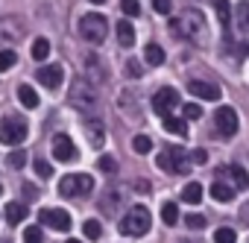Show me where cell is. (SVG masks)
Wrapping results in <instances>:
<instances>
[{"instance_id":"6da1fadb","label":"cell","mask_w":249,"mask_h":243,"mask_svg":"<svg viewBox=\"0 0 249 243\" xmlns=\"http://www.w3.org/2000/svg\"><path fill=\"white\" fill-rule=\"evenodd\" d=\"M170 30L173 35L185 38V41H194V44H202L205 35H208V24H205V15L196 12V9H185L179 18L170 21Z\"/></svg>"},{"instance_id":"7a4b0ae2","label":"cell","mask_w":249,"mask_h":243,"mask_svg":"<svg viewBox=\"0 0 249 243\" xmlns=\"http://www.w3.org/2000/svg\"><path fill=\"white\" fill-rule=\"evenodd\" d=\"M150 226H153V217H150V211L144 205H132L129 214L120 220V231L126 237H144L150 231Z\"/></svg>"},{"instance_id":"3957f363","label":"cell","mask_w":249,"mask_h":243,"mask_svg":"<svg viewBox=\"0 0 249 243\" xmlns=\"http://www.w3.org/2000/svg\"><path fill=\"white\" fill-rule=\"evenodd\" d=\"M30 135V126H27V120L21 114H9L0 120V144H6V147H18L24 144Z\"/></svg>"},{"instance_id":"277c9868","label":"cell","mask_w":249,"mask_h":243,"mask_svg":"<svg viewBox=\"0 0 249 243\" xmlns=\"http://www.w3.org/2000/svg\"><path fill=\"white\" fill-rule=\"evenodd\" d=\"M94 191V179L88 173H71L59 179V196L73 199V196H88Z\"/></svg>"},{"instance_id":"5b68a950","label":"cell","mask_w":249,"mask_h":243,"mask_svg":"<svg viewBox=\"0 0 249 243\" xmlns=\"http://www.w3.org/2000/svg\"><path fill=\"white\" fill-rule=\"evenodd\" d=\"M79 33H82V38L91 41V44L106 41V33H108V21H106V15H100V12H88V15H82V18H79Z\"/></svg>"},{"instance_id":"8992f818","label":"cell","mask_w":249,"mask_h":243,"mask_svg":"<svg viewBox=\"0 0 249 243\" xmlns=\"http://www.w3.org/2000/svg\"><path fill=\"white\" fill-rule=\"evenodd\" d=\"M156 164L164 170V173H188V153L182 147H164L156 158Z\"/></svg>"},{"instance_id":"52a82bcc","label":"cell","mask_w":249,"mask_h":243,"mask_svg":"<svg viewBox=\"0 0 249 243\" xmlns=\"http://www.w3.org/2000/svg\"><path fill=\"white\" fill-rule=\"evenodd\" d=\"M71 105L79 108V111H91V108L97 105V91H94V85L85 82V79H76L73 88H71Z\"/></svg>"},{"instance_id":"ba28073f","label":"cell","mask_w":249,"mask_h":243,"mask_svg":"<svg viewBox=\"0 0 249 243\" xmlns=\"http://www.w3.org/2000/svg\"><path fill=\"white\" fill-rule=\"evenodd\" d=\"M214 123H217V129H220L223 138H231L237 132V111L231 105H220L214 111Z\"/></svg>"},{"instance_id":"9c48e42d","label":"cell","mask_w":249,"mask_h":243,"mask_svg":"<svg viewBox=\"0 0 249 243\" xmlns=\"http://www.w3.org/2000/svg\"><path fill=\"white\" fill-rule=\"evenodd\" d=\"M38 220H41V226L56 228V231H68L71 228V214L62 211V208H41L38 211Z\"/></svg>"},{"instance_id":"30bf717a","label":"cell","mask_w":249,"mask_h":243,"mask_svg":"<svg viewBox=\"0 0 249 243\" xmlns=\"http://www.w3.org/2000/svg\"><path fill=\"white\" fill-rule=\"evenodd\" d=\"M179 105V91L176 88H159L156 91V97H153V108L164 117V114H170V108H176Z\"/></svg>"},{"instance_id":"8fae6325","label":"cell","mask_w":249,"mask_h":243,"mask_svg":"<svg viewBox=\"0 0 249 243\" xmlns=\"http://www.w3.org/2000/svg\"><path fill=\"white\" fill-rule=\"evenodd\" d=\"M36 76H38V82L44 88H59L62 79H65V70H62V65H41Z\"/></svg>"},{"instance_id":"7c38bea8","label":"cell","mask_w":249,"mask_h":243,"mask_svg":"<svg viewBox=\"0 0 249 243\" xmlns=\"http://www.w3.org/2000/svg\"><path fill=\"white\" fill-rule=\"evenodd\" d=\"M53 158L56 161H73L76 158V147H73L71 135H56L53 138Z\"/></svg>"},{"instance_id":"4fadbf2b","label":"cell","mask_w":249,"mask_h":243,"mask_svg":"<svg viewBox=\"0 0 249 243\" xmlns=\"http://www.w3.org/2000/svg\"><path fill=\"white\" fill-rule=\"evenodd\" d=\"M214 9H217V21L223 30V41H231V3L229 0H211Z\"/></svg>"},{"instance_id":"5bb4252c","label":"cell","mask_w":249,"mask_h":243,"mask_svg":"<svg viewBox=\"0 0 249 243\" xmlns=\"http://www.w3.org/2000/svg\"><path fill=\"white\" fill-rule=\"evenodd\" d=\"M188 91H191L194 97H202V100H211V103L223 97V91H220L214 82H202V79H191V82H188Z\"/></svg>"},{"instance_id":"9a60e30c","label":"cell","mask_w":249,"mask_h":243,"mask_svg":"<svg viewBox=\"0 0 249 243\" xmlns=\"http://www.w3.org/2000/svg\"><path fill=\"white\" fill-rule=\"evenodd\" d=\"M220 176H229L234 191H246V188H249V176H246V170H243L240 164H229V167H223Z\"/></svg>"},{"instance_id":"2e32d148","label":"cell","mask_w":249,"mask_h":243,"mask_svg":"<svg viewBox=\"0 0 249 243\" xmlns=\"http://www.w3.org/2000/svg\"><path fill=\"white\" fill-rule=\"evenodd\" d=\"M85 132H88L91 147H94V150H100V147H103V141H106V126L100 123V120H85Z\"/></svg>"},{"instance_id":"e0dca14e","label":"cell","mask_w":249,"mask_h":243,"mask_svg":"<svg viewBox=\"0 0 249 243\" xmlns=\"http://www.w3.org/2000/svg\"><path fill=\"white\" fill-rule=\"evenodd\" d=\"M27 214H30V208H27L24 202H12V205H6V220H9V226L24 223V220H27Z\"/></svg>"},{"instance_id":"ac0fdd59","label":"cell","mask_w":249,"mask_h":243,"mask_svg":"<svg viewBox=\"0 0 249 243\" xmlns=\"http://www.w3.org/2000/svg\"><path fill=\"white\" fill-rule=\"evenodd\" d=\"M18 100H21L24 108H38V103H41L36 88H30V85H18Z\"/></svg>"},{"instance_id":"d6986e66","label":"cell","mask_w":249,"mask_h":243,"mask_svg":"<svg viewBox=\"0 0 249 243\" xmlns=\"http://www.w3.org/2000/svg\"><path fill=\"white\" fill-rule=\"evenodd\" d=\"M211 196L217 202H229V199H234V188L229 182H211Z\"/></svg>"},{"instance_id":"ffe728a7","label":"cell","mask_w":249,"mask_h":243,"mask_svg":"<svg viewBox=\"0 0 249 243\" xmlns=\"http://www.w3.org/2000/svg\"><path fill=\"white\" fill-rule=\"evenodd\" d=\"M117 41L123 47H132L135 44V30H132L129 21H117Z\"/></svg>"},{"instance_id":"44dd1931","label":"cell","mask_w":249,"mask_h":243,"mask_svg":"<svg viewBox=\"0 0 249 243\" xmlns=\"http://www.w3.org/2000/svg\"><path fill=\"white\" fill-rule=\"evenodd\" d=\"M164 129L173 132V135H188V120L173 117V114H164Z\"/></svg>"},{"instance_id":"7402d4cb","label":"cell","mask_w":249,"mask_h":243,"mask_svg":"<svg viewBox=\"0 0 249 243\" xmlns=\"http://www.w3.org/2000/svg\"><path fill=\"white\" fill-rule=\"evenodd\" d=\"M144 59H147V65L159 68V65H164V50H161L159 44H147V47H144Z\"/></svg>"},{"instance_id":"603a6c76","label":"cell","mask_w":249,"mask_h":243,"mask_svg":"<svg viewBox=\"0 0 249 243\" xmlns=\"http://www.w3.org/2000/svg\"><path fill=\"white\" fill-rule=\"evenodd\" d=\"M182 199L191 202V205H196V202L202 199V185H199V182H188V185L182 188Z\"/></svg>"},{"instance_id":"cb8c5ba5","label":"cell","mask_w":249,"mask_h":243,"mask_svg":"<svg viewBox=\"0 0 249 243\" xmlns=\"http://www.w3.org/2000/svg\"><path fill=\"white\" fill-rule=\"evenodd\" d=\"M30 53H33L36 62H44V59L50 56V41H47V38H36L33 47H30Z\"/></svg>"},{"instance_id":"d4e9b609","label":"cell","mask_w":249,"mask_h":243,"mask_svg":"<svg viewBox=\"0 0 249 243\" xmlns=\"http://www.w3.org/2000/svg\"><path fill=\"white\" fill-rule=\"evenodd\" d=\"M161 220H164L167 226H176V223H179V205H176V202H164V205H161Z\"/></svg>"},{"instance_id":"484cf974","label":"cell","mask_w":249,"mask_h":243,"mask_svg":"<svg viewBox=\"0 0 249 243\" xmlns=\"http://www.w3.org/2000/svg\"><path fill=\"white\" fill-rule=\"evenodd\" d=\"M82 234H85L88 240H100V234H103V226H100L97 220H85V223H82Z\"/></svg>"},{"instance_id":"4316f807","label":"cell","mask_w":249,"mask_h":243,"mask_svg":"<svg viewBox=\"0 0 249 243\" xmlns=\"http://www.w3.org/2000/svg\"><path fill=\"white\" fill-rule=\"evenodd\" d=\"M15 65H18V56H15V50H3V53H0V73L12 70Z\"/></svg>"},{"instance_id":"83f0119b","label":"cell","mask_w":249,"mask_h":243,"mask_svg":"<svg viewBox=\"0 0 249 243\" xmlns=\"http://www.w3.org/2000/svg\"><path fill=\"white\" fill-rule=\"evenodd\" d=\"M24 243H44V231H41L38 226L24 228Z\"/></svg>"},{"instance_id":"f1b7e54d","label":"cell","mask_w":249,"mask_h":243,"mask_svg":"<svg viewBox=\"0 0 249 243\" xmlns=\"http://www.w3.org/2000/svg\"><path fill=\"white\" fill-rule=\"evenodd\" d=\"M120 9H123V15H126V18H138L141 15V3H138V0H123Z\"/></svg>"},{"instance_id":"f546056e","label":"cell","mask_w":249,"mask_h":243,"mask_svg":"<svg viewBox=\"0 0 249 243\" xmlns=\"http://www.w3.org/2000/svg\"><path fill=\"white\" fill-rule=\"evenodd\" d=\"M132 150L144 156V153H150V150H153V141H150L147 135H135V141H132Z\"/></svg>"},{"instance_id":"4dcf8cb0","label":"cell","mask_w":249,"mask_h":243,"mask_svg":"<svg viewBox=\"0 0 249 243\" xmlns=\"http://www.w3.org/2000/svg\"><path fill=\"white\" fill-rule=\"evenodd\" d=\"M24 164H27V153H24V150H12V153H9V167H12V170H21Z\"/></svg>"},{"instance_id":"1f68e13d","label":"cell","mask_w":249,"mask_h":243,"mask_svg":"<svg viewBox=\"0 0 249 243\" xmlns=\"http://www.w3.org/2000/svg\"><path fill=\"white\" fill-rule=\"evenodd\" d=\"M214 243H237L234 228H217L214 231Z\"/></svg>"},{"instance_id":"d6a6232c","label":"cell","mask_w":249,"mask_h":243,"mask_svg":"<svg viewBox=\"0 0 249 243\" xmlns=\"http://www.w3.org/2000/svg\"><path fill=\"white\" fill-rule=\"evenodd\" d=\"M182 114H185V120H199V117H202V108H199L196 103H191V105L182 108Z\"/></svg>"},{"instance_id":"836d02e7","label":"cell","mask_w":249,"mask_h":243,"mask_svg":"<svg viewBox=\"0 0 249 243\" xmlns=\"http://www.w3.org/2000/svg\"><path fill=\"white\" fill-rule=\"evenodd\" d=\"M185 226L188 228H205V217L202 214H188L185 217Z\"/></svg>"},{"instance_id":"e575fe53","label":"cell","mask_w":249,"mask_h":243,"mask_svg":"<svg viewBox=\"0 0 249 243\" xmlns=\"http://www.w3.org/2000/svg\"><path fill=\"white\" fill-rule=\"evenodd\" d=\"M153 9H156L159 15H170V9H173V0H153Z\"/></svg>"},{"instance_id":"d590c367","label":"cell","mask_w":249,"mask_h":243,"mask_svg":"<svg viewBox=\"0 0 249 243\" xmlns=\"http://www.w3.org/2000/svg\"><path fill=\"white\" fill-rule=\"evenodd\" d=\"M36 173H38L41 179H50V176H53V167H50L47 161H41V158H36Z\"/></svg>"},{"instance_id":"8d00e7d4","label":"cell","mask_w":249,"mask_h":243,"mask_svg":"<svg viewBox=\"0 0 249 243\" xmlns=\"http://www.w3.org/2000/svg\"><path fill=\"white\" fill-rule=\"evenodd\" d=\"M100 170H103V173H114V170H117V161L108 158V156H103V158H100Z\"/></svg>"},{"instance_id":"74e56055","label":"cell","mask_w":249,"mask_h":243,"mask_svg":"<svg viewBox=\"0 0 249 243\" xmlns=\"http://www.w3.org/2000/svg\"><path fill=\"white\" fill-rule=\"evenodd\" d=\"M237 15H240V27L249 30V3H240L237 6Z\"/></svg>"},{"instance_id":"f35d334b","label":"cell","mask_w":249,"mask_h":243,"mask_svg":"<svg viewBox=\"0 0 249 243\" xmlns=\"http://www.w3.org/2000/svg\"><path fill=\"white\" fill-rule=\"evenodd\" d=\"M126 76H141V62L138 59H129L126 62Z\"/></svg>"},{"instance_id":"ab89813d","label":"cell","mask_w":249,"mask_h":243,"mask_svg":"<svg viewBox=\"0 0 249 243\" xmlns=\"http://www.w3.org/2000/svg\"><path fill=\"white\" fill-rule=\"evenodd\" d=\"M191 158H194V164H205V161H208V153H205V150H194Z\"/></svg>"},{"instance_id":"60d3db41","label":"cell","mask_w":249,"mask_h":243,"mask_svg":"<svg viewBox=\"0 0 249 243\" xmlns=\"http://www.w3.org/2000/svg\"><path fill=\"white\" fill-rule=\"evenodd\" d=\"M135 191H138V193H147V191H150L147 179H138V182H135Z\"/></svg>"},{"instance_id":"b9f144b4","label":"cell","mask_w":249,"mask_h":243,"mask_svg":"<svg viewBox=\"0 0 249 243\" xmlns=\"http://www.w3.org/2000/svg\"><path fill=\"white\" fill-rule=\"evenodd\" d=\"M24 196H30V199H33V196H38V188H33V185L27 182V185H24Z\"/></svg>"},{"instance_id":"7bdbcfd3","label":"cell","mask_w":249,"mask_h":243,"mask_svg":"<svg viewBox=\"0 0 249 243\" xmlns=\"http://www.w3.org/2000/svg\"><path fill=\"white\" fill-rule=\"evenodd\" d=\"M243 220H249V205H246V208H243Z\"/></svg>"},{"instance_id":"ee69618b","label":"cell","mask_w":249,"mask_h":243,"mask_svg":"<svg viewBox=\"0 0 249 243\" xmlns=\"http://www.w3.org/2000/svg\"><path fill=\"white\" fill-rule=\"evenodd\" d=\"M65 243H82V240H73V237H71V240H65Z\"/></svg>"},{"instance_id":"f6af8a7d","label":"cell","mask_w":249,"mask_h":243,"mask_svg":"<svg viewBox=\"0 0 249 243\" xmlns=\"http://www.w3.org/2000/svg\"><path fill=\"white\" fill-rule=\"evenodd\" d=\"M91 3H97V6H100V3H106V0H91Z\"/></svg>"},{"instance_id":"bcb514c9","label":"cell","mask_w":249,"mask_h":243,"mask_svg":"<svg viewBox=\"0 0 249 243\" xmlns=\"http://www.w3.org/2000/svg\"><path fill=\"white\" fill-rule=\"evenodd\" d=\"M0 193H3V188H0Z\"/></svg>"},{"instance_id":"7dc6e473","label":"cell","mask_w":249,"mask_h":243,"mask_svg":"<svg viewBox=\"0 0 249 243\" xmlns=\"http://www.w3.org/2000/svg\"><path fill=\"white\" fill-rule=\"evenodd\" d=\"M182 243H188V240H182Z\"/></svg>"}]
</instances>
